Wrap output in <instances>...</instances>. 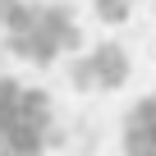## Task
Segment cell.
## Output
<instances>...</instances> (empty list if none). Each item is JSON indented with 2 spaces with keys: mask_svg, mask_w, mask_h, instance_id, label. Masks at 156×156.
<instances>
[{
  "mask_svg": "<svg viewBox=\"0 0 156 156\" xmlns=\"http://www.w3.org/2000/svg\"><path fill=\"white\" fill-rule=\"evenodd\" d=\"M69 73H73V87H106V92H115L124 78H129V55L115 41H106L92 55H78Z\"/></svg>",
  "mask_w": 156,
  "mask_h": 156,
  "instance_id": "3",
  "label": "cell"
},
{
  "mask_svg": "<svg viewBox=\"0 0 156 156\" xmlns=\"http://www.w3.org/2000/svg\"><path fill=\"white\" fill-rule=\"evenodd\" d=\"M129 5H133V0H97V14L106 23H124L129 19Z\"/></svg>",
  "mask_w": 156,
  "mask_h": 156,
  "instance_id": "5",
  "label": "cell"
},
{
  "mask_svg": "<svg viewBox=\"0 0 156 156\" xmlns=\"http://www.w3.org/2000/svg\"><path fill=\"white\" fill-rule=\"evenodd\" d=\"M55 142L51 97L32 83L0 73V156H46Z\"/></svg>",
  "mask_w": 156,
  "mask_h": 156,
  "instance_id": "2",
  "label": "cell"
},
{
  "mask_svg": "<svg viewBox=\"0 0 156 156\" xmlns=\"http://www.w3.org/2000/svg\"><path fill=\"white\" fill-rule=\"evenodd\" d=\"M0 23L9 32V51L28 64H51L64 51L83 46V32H78L69 5H28V0H9L0 9Z\"/></svg>",
  "mask_w": 156,
  "mask_h": 156,
  "instance_id": "1",
  "label": "cell"
},
{
  "mask_svg": "<svg viewBox=\"0 0 156 156\" xmlns=\"http://www.w3.org/2000/svg\"><path fill=\"white\" fill-rule=\"evenodd\" d=\"M119 147H124V156H156V92L138 97L129 106L124 129H119Z\"/></svg>",
  "mask_w": 156,
  "mask_h": 156,
  "instance_id": "4",
  "label": "cell"
}]
</instances>
